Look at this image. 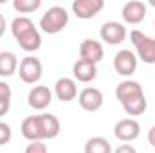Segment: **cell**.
Instances as JSON below:
<instances>
[{"label":"cell","mask_w":155,"mask_h":153,"mask_svg":"<svg viewBox=\"0 0 155 153\" xmlns=\"http://www.w3.org/2000/svg\"><path fill=\"white\" fill-rule=\"evenodd\" d=\"M11 137H13L11 126H9L7 122H0V146L7 144V142L11 141Z\"/></svg>","instance_id":"cell-23"},{"label":"cell","mask_w":155,"mask_h":153,"mask_svg":"<svg viewBox=\"0 0 155 153\" xmlns=\"http://www.w3.org/2000/svg\"><path fill=\"white\" fill-rule=\"evenodd\" d=\"M69 24V13L61 5H52L49 7L43 16L40 18V29L47 34H58L61 33Z\"/></svg>","instance_id":"cell-2"},{"label":"cell","mask_w":155,"mask_h":153,"mask_svg":"<svg viewBox=\"0 0 155 153\" xmlns=\"http://www.w3.org/2000/svg\"><path fill=\"white\" fill-rule=\"evenodd\" d=\"M150 5H152V7H155V2H150Z\"/></svg>","instance_id":"cell-28"},{"label":"cell","mask_w":155,"mask_h":153,"mask_svg":"<svg viewBox=\"0 0 155 153\" xmlns=\"http://www.w3.org/2000/svg\"><path fill=\"white\" fill-rule=\"evenodd\" d=\"M22 135L33 142V141H43L41 139V132H40V124H38V115H31V117H25L22 121Z\"/></svg>","instance_id":"cell-17"},{"label":"cell","mask_w":155,"mask_h":153,"mask_svg":"<svg viewBox=\"0 0 155 153\" xmlns=\"http://www.w3.org/2000/svg\"><path fill=\"white\" fill-rule=\"evenodd\" d=\"M148 142L155 148V126H152V128H150V132H148Z\"/></svg>","instance_id":"cell-26"},{"label":"cell","mask_w":155,"mask_h":153,"mask_svg":"<svg viewBox=\"0 0 155 153\" xmlns=\"http://www.w3.org/2000/svg\"><path fill=\"white\" fill-rule=\"evenodd\" d=\"M123 108H124V112H126L128 115H135V117H137V115H143L144 112H146V108H148V101H146L144 96H141V97H135V99L124 103Z\"/></svg>","instance_id":"cell-20"},{"label":"cell","mask_w":155,"mask_h":153,"mask_svg":"<svg viewBox=\"0 0 155 153\" xmlns=\"http://www.w3.org/2000/svg\"><path fill=\"white\" fill-rule=\"evenodd\" d=\"M114 153H137V150H135L132 144H121Z\"/></svg>","instance_id":"cell-25"},{"label":"cell","mask_w":155,"mask_h":153,"mask_svg":"<svg viewBox=\"0 0 155 153\" xmlns=\"http://www.w3.org/2000/svg\"><path fill=\"white\" fill-rule=\"evenodd\" d=\"M54 94L60 101L63 103H69V101H74L78 97V85L74 79L71 77H60L54 85Z\"/></svg>","instance_id":"cell-15"},{"label":"cell","mask_w":155,"mask_h":153,"mask_svg":"<svg viewBox=\"0 0 155 153\" xmlns=\"http://www.w3.org/2000/svg\"><path fill=\"white\" fill-rule=\"evenodd\" d=\"M99 36L108 45H119L126 38V27L119 22H107L99 29Z\"/></svg>","instance_id":"cell-9"},{"label":"cell","mask_w":155,"mask_h":153,"mask_svg":"<svg viewBox=\"0 0 155 153\" xmlns=\"http://www.w3.org/2000/svg\"><path fill=\"white\" fill-rule=\"evenodd\" d=\"M18 70V58L15 52L2 50L0 52V76L9 77Z\"/></svg>","instance_id":"cell-18"},{"label":"cell","mask_w":155,"mask_h":153,"mask_svg":"<svg viewBox=\"0 0 155 153\" xmlns=\"http://www.w3.org/2000/svg\"><path fill=\"white\" fill-rule=\"evenodd\" d=\"M4 33H5V18L0 15V38L4 36Z\"/></svg>","instance_id":"cell-27"},{"label":"cell","mask_w":155,"mask_h":153,"mask_svg":"<svg viewBox=\"0 0 155 153\" xmlns=\"http://www.w3.org/2000/svg\"><path fill=\"white\" fill-rule=\"evenodd\" d=\"M38 124H40V132H41V139H54L60 135L61 124L58 121V117L52 114H43L38 115Z\"/></svg>","instance_id":"cell-14"},{"label":"cell","mask_w":155,"mask_h":153,"mask_svg":"<svg viewBox=\"0 0 155 153\" xmlns=\"http://www.w3.org/2000/svg\"><path fill=\"white\" fill-rule=\"evenodd\" d=\"M11 33L16 40V43L25 52H35L41 47V36L38 29L35 27V22L27 16H16L11 22Z\"/></svg>","instance_id":"cell-1"},{"label":"cell","mask_w":155,"mask_h":153,"mask_svg":"<svg viewBox=\"0 0 155 153\" xmlns=\"http://www.w3.org/2000/svg\"><path fill=\"white\" fill-rule=\"evenodd\" d=\"M121 16L126 24L130 25H137L146 18V4L141 0H130L123 5Z\"/></svg>","instance_id":"cell-8"},{"label":"cell","mask_w":155,"mask_h":153,"mask_svg":"<svg viewBox=\"0 0 155 153\" xmlns=\"http://www.w3.org/2000/svg\"><path fill=\"white\" fill-rule=\"evenodd\" d=\"M141 96H144V90H143L141 83H137V81L126 79V81H121L116 86V97L121 105H124L135 97H141Z\"/></svg>","instance_id":"cell-12"},{"label":"cell","mask_w":155,"mask_h":153,"mask_svg":"<svg viewBox=\"0 0 155 153\" xmlns=\"http://www.w3.org/2000/svg\"><path fill=\"white\" fill-rule=\"evenodd\" d=\"M114 69H116V72L119 76L124 77L132 76L137 69V56L128 49L119 50L116 54V58H114Z\"/></svg>","instance_id":"cell-7"},{"label":"cell","mask_w":155,"mask_h":153,"mask_svg":"<svg viewBox=\"0 0 155 153\" xmlns=\"http://www.w3.org/2000/svg\"><path fill=\"white\" fill-rule=\"evenodd\" d=\"M130 40H132V45L137 50V56L144 63H155V40L153 38L146 36L139 29H134L130 33Z\"/></svg>","instance_id":"cell-3"},{"label":"cell","mask_w":155,"mask_h":153,"mask_svg":"<svg viewBox=\"0 0 155 153\" xmlns=\"http://www.w3.org/2000/svg\"><path fill=\"white\" fill-rule=\"evenodd\" d=\"M41 72H43V67H41V61L35 56H27L20 61V67H18V74H20V79L27 85H35L38 83L40 77H41Z\"/></svg>","instance_id":"cell-4"},{"label":"cell","mask_w":155,"mask_h":153,"mask_svg":"<svg viewBox=\"0 0 155 153\" xmlns=\"http://www.w3.org/2000/svg\"><path fill=\"white\" fill-rule=\"evenodd\" d=\"M103 45L97 41V40L92 38H85L79 45V60H85V61H90V63H99L103 60Z\"/></svg>","instance_id":"cell-11"},{"label":"cell","mask_w":155,"mask_h":153,"mask_svg":"<svg viewBox=\"0 0 155 153\" xmlns=\"http://www.w3.org/2000/svg\"><path fill=\"white\" fill-rule=\"evenodd\" d=\"M27 101H29L31 108H35V110H45L52 103V92L45 85L33 86L29 90V94H27Z\"/></svg>","instance_id":"cell-13"},{"label":"cell","mask_w":155,"mask_h":153,"mask_svg":"<svg viewBox=\"0 0 155 153\" xmlns=\"http://www.w3.org/2000/svg\"><path fill=\"white\" fill-rule=\"evenodd\" d=\"M40 5H41V0H15V2H13L15 11H18L20 15L35 13V11L40 9Z\"/></svg>","instance_id":"cell-21"},{"label":"cell","mask_w":155,"mask_h":153,"mask_svg":"<svg viewBox=\"0 0 155 153\" xmlns=\"http://www.w3.org/2000/svg\"><path fill=\"white\" fill-rule=\"evenodd\" d=\"M85 153H114L112 144L105 137H92L85 142Z\"/></svg>","instance_id":"cell-19"},{"label":"cell","mask_w":155,"mask_h":153,"mask_svg":"<svg viewBox=\"0 0 155 153\" xmlns=\"http://www.w3.org/2000/svg\"><path fill=\"white\" fill-rule=\"evenodd\" d=\"M103 101H105L103 92L99 88H94V86L83 88L79 92V96H78V103L85 112H97L103 106Z\"/></svg>","instance_id":"cell-5"},{"label":"cell","mask_w":155,"mask_h":153,"mask_svg":"<svg viewBox=\"0 0 155 153\" xmlns=\"http://www.w3.org/2000/svg\"><path fill=\"white\" fill-rule=\"evenodd\" d=\"M153 27H155V22H153Z\"/></svg>","instance_id":"cell-29"},{"label":"cell","mask_w":155,"mask_h":153,"mask_svg":"<svg viewBox=\"0 0 155 153\" xmlns=\"http://www.w3.org/2000/svg\"><path fill=\"white\" fill-rule=\"evenodd\" d=\"M141 133V124L135 121V119H121L117 121L116 126H114V135L116 139L123 141V142H132L139 137Z\"/></svg>","instance_id":"cell-6"},{"label":"cell","mask_w":155,"mask_h":153,"mask_svg":"<svg viewBox=\"0 0 155 153\" xmlns=\"http://www.w3.org/2000/svg\"><path fill=\"white\" fill-rule=\"evenodd\" d=\"M11 106V86L5 81H0V117L9 112Z\"/></svg>","instance_id":"cell-22"},{"label":"cell","mask_w":155,"mask_h":153,"mask_svg":"<svg viewBox=\"0 0 155 153\" xmlns=\"http://www.w3.org/2000/svg\"><path fill=\"white\" fill-rule=\"evenodd\" d=\"M103 7H105L103 0H74L72 2V13L76 15L79 20L94 18Z\"/></svg>","instance_id":"cell-10"},{"label":"cell","mask_w":155,"mask_h":153,"mask_svg":"<svg viewBox=\"0 0 155 153\" xmlns=\"http://www.w3.org/2000/svg\"><path fill=\"white\" fill-rule=\"evenodd\" d=\"M72 74H74V79L81 81V83H90L97 76V67H96V63L78 60L72 67Z\"/></svg>","instance_id":"cell-16"},{"label":"cell","mask_w":155,"mask_h":153,"mask_svg":"<svg viewBox=\"0 0 155 153\" xmlns=\"http://www.w3.org/2000/svg\"><path fill=\"white\" fill-rule=\"evenodd\" d=\"M24 153H47V146L43 144V141H33L25 146Z\"/></svg>","instance_id":"cell-24"}]
</instances>
